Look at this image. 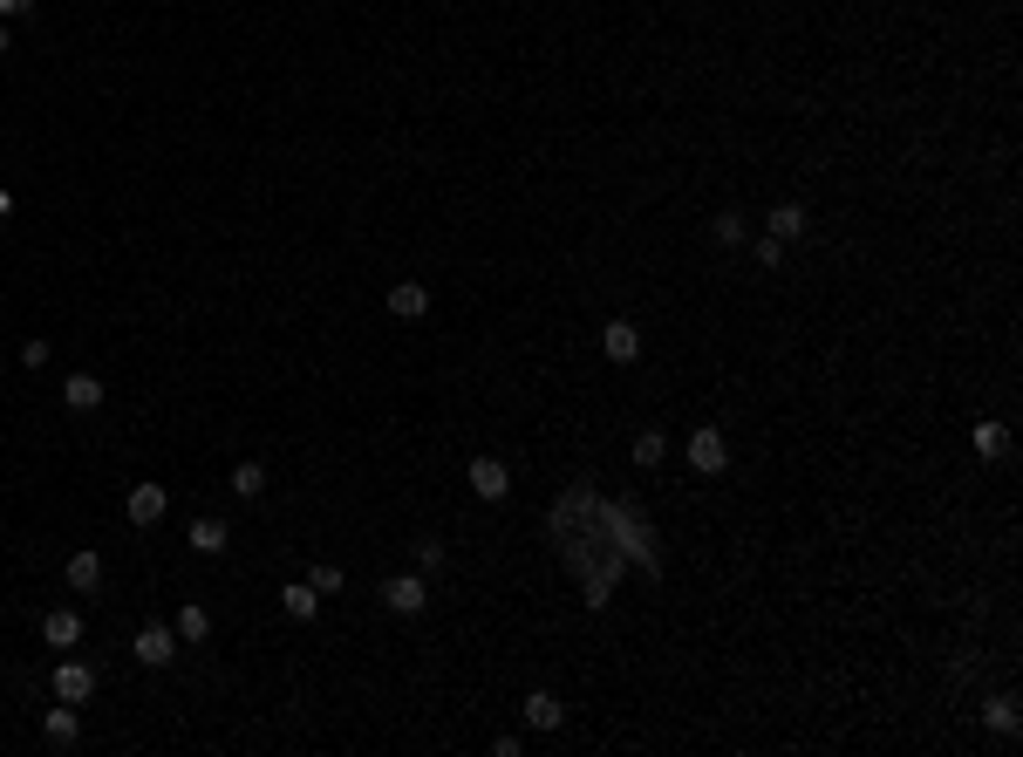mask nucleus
<instances>
[{
	"instance_id": "obj_1",
	"label": "nucleus",
	"mask_w": 1023,
	"mask_h": 757,
	"mask_svg": "<svg viewBox=\"0 0 1023 757\" xmlns=\"http://www.w3.org/2000/svg\"><path fill=\"white\" fill-rule=\"evenodd\" d=\"M96 696V669L89 662H55V703H89Z\"/></svg>"
},
{
	"instance_id": "obj_2",
	"label": "nucleus",
	"mask_w": 1023,
	"mask_h": 757,
	"mask_svg": "<svg viewBox=\"0 0 1023 757\" xmlns=\"http://www.w3.org/2000/svg\"><path fill=\"white\" fill-rule=\"evenodd\" d=\"M423 601H430V594H423V573H396V580L382 587V607H389V614H423Z\"/></svg>"
},
{
	"instance_id": "obj_3",
	"label": "nucleus",
	"mask_w": 1023,
	"mask_h": 757,
	"mask_svg": "<svg viewBox=\"0 0 1023 757\" xmlns=\"http://www.w3.org/2000/svg\"><path fill=\"white\" fill-rule=\"evenodd\" d=\"M130 655H137L144 669H164V662L178 655V635H171V628H157V621H151V628H137V648H130Z\"/></svg>"
},
{
	"instance_id": "obj_4",
	"label": "nucleus",
	"mask_w": 1023,
	"mask_h": 757,
	"mask_svg": "<svg viewBox=\"0 0 1023 757\" xmlns=\"http://www.w3.org/2000/svg\"><path fill=\"white\" fill-rule=\"evenodd\" d=\"M471 492L485 498V505H498V498L512 492V478H505V464H498V457H471Z\"/></svg>"
},
{
	"instance_id": "obj_5",
	"label": "nucleus",
	"mask_w": 1023,
	"mask_h": 757,
	"mask_svg": "<svg viewBox=\"0 0 1023 757\" xmlns=\"http://www.w3.org/2000/svg\"><path fill=\"white\" fill-rule=\"evenodd\" d=\"M689 464H696V471H710V478H717L723 464H730V444H723L717 430H696V437H689Z\"/></svg>"
},
{
	"instance_id": "obj_6",
	"label": "nucleus",
	"mask_w": 1023,
	"mask_h": 757,
	"mask_svg": "<svg viewBox=\"0 0 1023 757\" xmlns=\"http://www.w3.org/2000/svg\"><path fill=\"white\" fill-rule=\"evenodd\" d=\"M164 505H171V492H164V485H130V526H157V519H164Z\"/></svg>"
},
{
	"instance_id": "obj_7",
	"label": "nucleus",
	"mask_w": 1023,
	"mask_h": 757,
	"mask_svg": "<svg viewBox=\"0 0 1023 757\" xmlns=\"http://www.w3.org/2000/svg\"><path fill=\"white\" fill-rule=\"evenodd\" d=\"M41 737H48L55 751H69V744H76V737H82V723H76V703H62V710H48V717H41Z\"/></svg>"
},
{
	"instance_id": "obj_8",
	"label": "nucleus",
	"mask_w": 1023,
	"mask_h": 757,
	"mask_svg": "<svg viewBox=\"0 0 1023 757\" xmlns=\"http://www.w3.org/2000/svg\"><path fill=\"white\" fill-rule=\"evenodd\" d=\"M41 642H48V648H76V642H82V614H69V607H55V614L41 621Z\"/></svg>"
},
{
	"instance_id": "obj_9",
	"label": "nucleus",
	"mask_w": 1023,
	"mask_h": 757,
	"mask_svg": "<svg viewBox=\"0 0 1023 757\" xmlns=\"http://www.w3.org/2000/svg\"><path fill=\"white\" fill-rule=\"evenodd\" d=\"M601 348H607V362H635V355H642V335H635L628 321H607V328H601Z\"/></svg>"
},
{
	"instance_id": "obj_10",
	"label": "nucleus",
	"mask_w": 1023,
	"mask_h": 757,
	"mask_svg": "<svg viewBox=\"0 0 1023 757\" xmlns=\"http://www.w3.org/2000/svg\"><path fill=\"white\" fill-rule=\"evenodd\" d=\"M560 717H567L560 696H546V689H532V696H526V723H532V730H560Z\"/></svg>"
},
{
	"instance_id": "obj_11",
	"label": "nucleus",
	"mask_w": 1023,
	"mask_h": 757,
	"mask_svg": "<svg viewBox=\"0 0 1023 757\" xmlns=\"http://www.w3.org/2000/svg\"><path fill=\"white\" fill-rule=\"evenodd\" d=\"M423 307H430V294H423L417 280H403V287H389V314H396V321H417Z\"/></svg>"
},
{
	"instance_id": "obj_12",
	"label": "nucleus",
	"mask_w": 1023,
	"mask_h": 757,
	"mask_svg": "<svg viewBox=\"0 0 1023 757\" xmlns=\"http://www.w3.org/2000/svg\"><path fill=\"white\" fill-rule=\"evenodd\" d=\"M62 403H69V410H96V403H103V382H96V376H69V382H62Z\"/></svg>"
},
{
	"instance_id": "obj_13",
	"label": "nucleus",
	"mask_w": 1023,
	"mask_h": 757,
	"mask_svg": "<svg viewBox=\"0 0 1023 757\" xmlns=\"http://www.w3.org/2000/svg\"><path fill=\"white\" fill-rule=\"evenodd\" d=\"M69 587H76V594H96V587H103V560H96V553H76V560H69Z\"/></svg>"
},
{
	"instance_id": "obj_14",
	"label": "nucleus",
	"mask_w": 1023,
	"mask_h": 757,
	"mask_svg": "<svg viewBox=\"0 0 1023 757\" xmlns=\"http://www.w3.org/2000/svg\"><path fill=\"white\" fill-rule=\"evenodd\" d=\"M280 607H287V614H294V621H314V614H321V594H314V587H307V580H294V587H287V594H280Z\"/></svg>"
},
{
	"instance_id": "obj_15",
	"label": "nucleus",
	"mask_w": 1023,
	"mask_h": 757,
	"mask_svg": "<svg viewBox=\"0 0 1023 757\" xmlns=\"http://www.w3.org/2000/svg\"><path fill=\"white\" fill-rule=\"evenodd\" d=\"M226 539H232V532L219 526V519H198V526H191V553H205V560H212V553H226Z\"/></svg>"
},
{
	"instance_id": "obj_16",
	"label": "nucleus",
	"mask_w": 1023,
	"mask_h": 757,
	"mask_svg": "<svg viewBox=\"0 0 1023 757\" xmlns=\"http://www.w3.org/2000/svg\"><path fill=\"white\" fill-rule=\"evenodd\" d=\"M212 635V614L205 607H178V642H205Z\"/></svg>"
},
{
	"instance_id": "obj_17",
	"label": "nucleus",
	"mask_w": 1023,
	"mask_h": 757,
	"mask_svg": "<svg viewBox=\"0 0 1023 757\" xmlns=\"http://www.w3.org/2000/svg\"><path fill=\"white\" fill-rule=\"evenodd\" d=\"M989 730H1003V737H1017V696H989Z\"/></svg>"
},
{
	"instance_id": "obj_18",
	"label": "nucleus",
	"mask_w": 1023,
	"mask_h": 757,
	"mask_svg": "<svg viewBox=\"0 0 1023 757\" xmlns=\"http://www.w3.org/2000/svg\"><path fill=\"white\" fill-rule=\"evenodd\" d=\"M1010 451V430L1003 423H976V457H1003Z\"/></svg>"
},
{
	"instance_id": "obj_19",
	"label": "nucleus",
	"mask_w": 1023,
	"mask_h": 757,
	"mask_svg": "<svg viewBox=\"0 0 1023 757\" xmlns=\"http://www.w3.org/2000/svg\"><path fill=\"white\" fill-rule=\"evenodd\" d=\"M764 226H771V239H798V232H805V212H798V205H778Z\"/></svg>"
},
{
	"instance_id": "obj_20",
	"label": "nucleus",
	"mask_w": 1023,
	"mask_h": 757,
	"mask_svg": "<svg viewBox=\"0 0 1023 757\" xmlns=\"http://www.w3.org/2000/svg\"><path fill=\"white\" fill-rule=\"evenodd\" d=\"M232 492H239V498H260L266 492V464H239V471H232Z\"/></svg>"
},
{
	"instance_id": "obj_21",
	"label": "nucleus",
	"mask_w": 1023,
	"mask_h": 757,
	"mask_svg": "<svg viewBox=\"0 0 1023 757\" xmlns=\"http://www.w3.org/2000/svg\"><path fill=\"white\" fill-rule=\"evenodd\" d=\"M307 587L328 601V594H341V587H348V573H341V567H314V573H307Z\"/></svg>"
},
{
	"instance_id": "obj_22",
	"label": "nucleus",
	"mask_w": 1023,
	"mask_h": 757,
	"mask_svg": "<svg viewBox=\"0 0 1023 757\" xmlns=\"http://www.w3.org/2000/svg\"><path fill=\"white\" fill-rule=\"evenodd\" d=\"M662 451H669V437H655V430L635 437V464H662Z\"/></svg>"
},
{
	"instance_id": "obj_23",
	"label": "nucleus",
	"mask_w": 1023,
	"mask_h": 757,
	"mask_svg": "<svg viewBox=\"0 0 1023 757\" xmlns=\"http://www.w3.org/2000/svg\"><path fill=\"white\" fill-rule=\"evenodd\" d=\"M437 567H444V546H437V539H423V546H417V573H437Z\"/></svg>"
},
{
	"instance_id": "obj_24",
	"label": "nucleus",
	"mask_w": 1023,
	"mask_h": 757,
	"mask_svg": "<svg viewBox=\"0 0 1023 757\" xmlns=\"http://www.w3.org/2000/svg\"><path fill=\"white\" fill-rule=\"evenodd\" d=\"M717 239H723V246H737V239H744V219H737V212H723V219H717Z\"/></svg>"
},
{
	"instance_id": "obj_25",
	"label": "nucleus",
	"mask_w": 1023,
	"mask_h": 757,
	"mask_svg": "<svg viewBox=\"0 0 1023 757\" xmlns=\"http://www.w3.org/2000/svg\"><path fill=\"white\" fill-rule=\"evenodd\" d=\"M28 7H35V0H0V14H28Z\"/></svg>"
},
{
	"instance_id": "obj_26",
	"label": "nucleus",
	"mask_w": 1023,
	"mask_h": 757,
	"mask_svg": "<svg viewBox=\"0 0 1023 757\" xmlns=\"http://www.w3.org/2000/svg\"><path fill=\"white\" fill-rule=\"evenodd\" d=\"M7 212H14V198H7V191H0V219H7Z\"/></svg>"
},
{
	"instance_id": "obj_27",
	"label": "nucleus",
	"mask_w": 1023,
	"mask_h": 757,
	"mask_svg": "<svg viewBox=\"0 0 1023 757\" xmlns=\"http://www.w3.org/2000/svg\"><path fill=\"white\" fill-rule=\"evenodd\" d=\"M0 55H7V28H0Z\"/></svg>"
}]
</instances>
